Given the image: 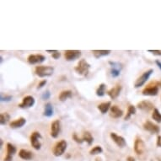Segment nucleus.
Listing matches in <instances>:
<instances>
[{
	"label": "nucleus",
	"mask_w": 161,
	"mask_h": 161,
	"mask_svg": "<svg viewBox=\"0 0 161 161\" xmlns=\"http://www.w3.org/2000/svg\"><path fill=\"white\" fill-rule=\"evenodd\" d=\"M160 86L161 87V81L153 82L142 91V93L145 96H155L159 93V87Z\"/></svg>",
	"instance_id": "obj_1"
},
{
	"label": "nucleus",
	"mask_w": 161,
	"mask_h": 161,
	"mask_svg": "<svg viewBox=\"0 0 161 161\" xmlns=\"http://www.w3.org/2000/svg\"><path fill=\"white\" fill-rule=\"evenodd\" d=\"M35 73L40 78L49 77L53 74L54 68L51 66H37L35 69Z\"/></svg>",
	"instance_id": "obj_2"
},
{
	"label": "nucleus",
	"mask_w": 161,
	"mask_h": 161,
	"mask_svg": "<svg viewBox=\"0 0 161 161\" xmlns=\"http://www.w3.org/2000/svg\"><path fill=\"white\" fill-rule=\"evenodd\" d=\"M90 69V65L88 63V62L84 59H81L78 65L74 68L75 72L79 74V75H83V76H87L89 73V71Z\"/></svg>",
	"instance_id": "obj_3"
},
{
	"label": "nucleus",
	"mask_w": 161,
	"mask_h": 161,
	"mask_svg": "<svg viewBox=\"0 0 161 161\" xmlns=\"http://www.w3.org/2000/svg\"><path fill=\"white\" fill-rule=\"evenodd\" d=\"M67 146H68V143L65 140H61V141L58 142L56 145L54 146L53 154L56 157H59L61 155H62L67 149Z\"/></svg>",
	"instance_id": "obj_4"
},
{
	"label": "nucleus",
	"mask_w": 161,
	"mask_h": 161,
	"mask_svg": "<svg viewBox=\"0 0 161 161\" xmlns=\"http://www.w3.org/2000/svg\"><path fill=\"white\" fill-rule=\"evenodd\" d=\"M153 70L152 69H149V70L146 71V72H144L141 76L136 80L135 84H134V87H135V88L142 87V86L148 81V79L150 78V76H151V74L153 73Z\"/></svg>",
	"instance_id": "obj_5"
},
{
	"label": "nucleus",
	"mask_w": 161,
	"mask_h": 161,
	"mask_svg": "<svg viewBox=\"0 0 161 161\" xmlns=\"http://www.w3.org/2000/svg\"><path fill=\"white\" fill-rule=\"evenodd\" d=\"M40 138H41V135L38 132H34L30 135V143L36 150H39L41 148V143L40 141Z\"/></svg>",
	"instance_id": "obj_6"
},
{
	"label": "nucleus",
	"mask_w": 161,
	"mask_h": 161,
	"mask_svg": "<svg viewBox=\"0 0 161 161\" xmlns=\"http://www.w3.org/2000/svg\"><path fill=\"white\" fill-rule=\"evenodd\" d=\"M82 55L81 51L79 50H67L64 51V58L69 62L75 61L76 59L79 58Z\"/></svg>",
	"instance_id": "obj_7"
},
{
	"label": "nucleus",
	"mask_w": 161,
	"mask_h": 161,
	"mask_svg": "<svg viewBox=\"0 0 161 161\" xmlns=\"http://www.w3.org/2000/svg\"><path fill=\"white\" fill-rule=\"evenodd\" d=\"M109 64L111 66V74L113 78H116L120 75L121 70L122 69V64L117 62H109Z\"/></svg>",
	"instance_id": "obj_8"
},
{
	"label": "nucleus",
	"mask_w": 161,
	"mask_h": 161,
	"mask_svg": "<svg viewBox=\"0 0 161 161\" xmlns=\"http://www.w3.org/2000/svg\"><path fill=\"white\" fill-rule=\"evenodd\" d=\"M35 103H36L35 98L31 95H27L23 99L22 102L19 105V107L21 109H28L32 107L35 105Z\"/></svg>",
	"instance_id": "obj_9"
},
{
	"label": "nucleus",
	"mask_w": 161,
	"mask_h": 161,
	"mask_svg": "<svg viewBox=\"0 0 161 161\" xmlns=\"http://www.w3.org/2000/svg\"><path fill=\"white\" fill-rule=\"evenodd\" d=\"M143 128H144L146 131L151 132L152 134L159 133L160 131V127L150 121H146L144 122V124H143Z\"/></svg>",
	"instance_id": "obj_10"
},
{
	"label": "nucleus",
	"mask_w": 161,
	"mask_h": 161,
	"mask_svg": "<svg viewBox=\"0 0 161 161\" xmlns=\"http://www.w3.org/2000/svg\"><path fill=\"white\" fill-rule=\"evenodd\" d=\"M110 136H111V138L112 139V141L114 142L118 147L124 148L127 145V142L125 140V138L123 137H121V136L117 135L116 132H111Z\"/></svg>",
	"instance_id": "obj_11"
},
{
	"label": "nucleus",
	"mask_w": 161,
	"mask_h": 161,
	"mask_svg": "<svg viewBox=\"0 0 161 161\" xmlns=\"http://www.w3.org/2000/svg\"><path fill=\"white\" fill-rule=\"evenodd\" d=\"M61 130V122L59 120L54 121L51 125V136L53 138H57Z\"/></svg>",
	"instance_id": "obj_12"
},
{
	"label": "nucleus",
	"mask_w": 161,
	"mask_h": 161,
	"mask_svg": "<svg viewBox=\"0 0 161 161\" xmlns=\"http://www.w3.org/2000/svg\"><path fill=\"white\" fill-rule=\"evenodd\" d=\"M45 60H46V58L41 54H31L27 58V61L30 64L41 63Z\"/></svg>",
	"instance_id": "obj_13"
},
{
	"label": "nucleus",
	"mask_w": 161,
	"mask_h": 161,
	"mask_svg": "<svg viewBox=\"0 0 161 161\" xmlns=\"http://www.w3.org/2000/svg\"><path fill=\"white\" fill-rule=\"evenodd\" d=\"M137 106H138V108L139 110L143 111H150L151 110H153V109H154L153 104L149 101H140V102L138 104Z\"/></svg>",
	"instance_id": "obj_14"
},
{
	"label": "nucleus",
	"mask_w": 161,
	"mask_h": 161,
	"mask_svg": "<svg viewBox=\"0 0 161 161\" xmlns=\"http://www.w3.org/2000/svg\"><path fill=\"white\" fill-rule=\"evenodd\" d=\"M145 149V145L144 143L142 140L141 138H137L134 142V151L137 154L140 155L142 153H143Z\"/></svg>",
	"instance_id": "obj_15"
},
{
	"label": "nucleus",
	"mask_w": 161,
	"mask_h": 161,
	"mask_svg": "<svg viewBox=\"0 0 161 161\" xmlns=\"http://www.w3.org/2000/svg\"><path fill=\"white\" fill-rule=\"evenodd\" d=\"M121 90H122V87L120 84H116L115 87L111 88L110 90L108 91V95L111 97V99L112 100H116L119 95H120V93H121Z\"/></svg>",
	"instance_id": "obj_16"
},
{
	"label": "nucleus",
	"mask_w": 161,
	"mask_h": 161,
	"mask_svg": "<svg viewBox=\"0 0 161 161\" xmlns=\"http://www.w3.org/2000/svg\"><path fill=\"white\" fill-rule=\"evenodd\" d=\"M110 116L112 118L117 119L123 116V111L117 106H111L110 109Z\"/></svg>",
	"instance_id": "obj_17"
},
{
	"label": "nucleus",
	"mask_w": 161,
	"mask_h": 161,
	"mask_svg": "<svg viewBox=\"0 0 161 161\" xmlns=\"http://www.w3.org/2000/svg\"><path fill=\"white\" fill-rule=\"evenodd\" d=\"M25 123H26V120L23 117H20V118L15 120V121L10 122V128H12V129H17V128L22 127Z\"/></svg>",
	"instance_id": "obj_18"
},
{
	"label": "nucleus",
	"mask_w": 161,
	"mask_h": 161,
	"mask_svg": "<svg viewBox=\"0 0 161 161\" xmlns=\"http://www.w3.org/2000/svg\"><path fill=\"white\" fill-rule=\"evenodd\" d=\"M111 102L107 101V102H103L98 106V110L101 111L102 114H106L107 111L111 109Z\"/></svg>",
	"instance_id": "obj_19"
},
{
	"label": "nucleus",
	"mask_w": 161,
	"mask_h": 161,
	"mask_svg": "<svg viewBox=\"0 0 161 161\" xmlns=\"http://www.w3.org/2000/svg\"><path fill=\"white\" fill-rule=\"evenodd\" d=\"M19 156H20L22 160H31V159H32L33 154H32L31 152L28 151V150H26V149H20V152H19Z\"/></svg>",
	"instance_id": "obj_20"
},
{
	"label": "nucleus",
	"mask_w": 161,
	"mask_h": 161,
	"mask_svg": "<svg viewBox=\"0 0 161 161\" xmlns=\"http://www.w3.org/2000/svg\"><path fill=\"white\" fill-rule=\"evenodd\" d=\"M92 53L95 58H100L101 57L109 55L111 53V50H93Z\"/></svg>",
	"instance_id": "obj_21"
},
{
	"label": "nucleus",
	"mask_w": 161,
	"mask_h": 161,
	"mask_svg": "<svg viewBox=\"0 0 161 161\" xmlns=\"http://www.w3.org/2000/svg\"><path fill=\"white\" fill-rule=\"evenodd\" d=\"M43 115L47 117H51L53 115V107L51 103H47L45 105V108H44V113Z\"/></svg>",
	"instance_id": "obj_22"
},
{
	"label": "nucleus",
	"mask_w": 161,
	"mask_h": 161,
	"mask_svg": "<svg viewBox=\"0 0 161 161\" xmlns=\"http://www.w3.org/2000/svg\"><path fill=\"white\" fill-rule=\"evenodd\" d=\"M73 95V92L71 90H64L62 91L59 95V101H65L68 99H69Z\"/></svg>",
	"instance_id": "obj_23"
},
{
	"label": "nucleus",
	"mask_w": 161,
	"mask_h": 161,
	"mask_svg": "<svg viewBox=\"0 0 161 161\" xmlns=\"http://www.w3.org/2000/svg\"><path fill=\"white\" fill-rule=\"evenodd\" d=\"M82 138H83L84 142H86L89 145H91L94 142V138H93L92 134L90 132H84V134H83Z\"/></svg>",
	"instance_id": "obj_24"
},
{
	"label": "nucleus",
	"mask_w": 161,
	"mask_h": 161,
	"mask_svg": "<svg viewBox=\"0 0 161 161\" xmlns=\"http://www.w3.org/2000/svg\"><path fill=\"white\" fill-rule=\"evenodd\" d=\"M137 112V110H136V107L134 106H129L128 109H127V115L125 116V121H128L132 115H135Z\"/></svg>",
	"instance_id": "obj_25"
},
{
	"label": "nucleus",
	"mask_w": 161,
	"mask_h": 161,
	"mask_svg": "<svg viewBox=\"0 0 161 161\" xmlns=\"http://www.w3.org/2000/svg\"><path fill=\"white\" fill-rule=\"evenodd\" d=\"M10 120V116L9 113L3 112L0 115V124L1 125H6Z\"/></svg>",
	"instance_id": "obj_26"
},
{
	"label": "nucleus",
	"mask_w": 161,
	"mask_h": 161,
	"mask_svg": "<svg viewBox=\"0 0 161 161\" xmlns=\"http://www.w3.org/2000/svg\"><path fill=\"white\" fill-rule=\"evenodd\" d=\"M152 118L158 123L161 122V113L159 111L157 108H154L153 111L152 113Z\"/></svg>",
	"instance_id": "obj_27"
},
{
	"label": "nucleus",
	"mask_w": 161,
	"mask_h": 161,
	"mask_svg": "<svg viewBox=\"0 0 161 161\" xmlns=\"http://www.w3.org/2000/svg\"><path fill=\"white\" fill-rule=\"evenodd\" d=\"M106 85L105 84H101L99 85L98 89L96 90V95L99 96V97H102L105 95V93H106Z\"/></svg>",
	"instance_id": "obj_28"
},
{
	"label": "nucleus",
	"mask_w": 161,
	"mask_h": 161,
	"mask_svg": "<svg viewBox=\"0 0 161 161\" xmlns=\"http://www.w3.org/2000/svg\"><path fill=\"white\" fill-rule=\"evenodd\" d=\"M16 153V148L10 143H7V155L13 156Z\"/></svg>",
	"instance_id": "obj_29"
},
{
	"label": "nucleus",
	"mask_w": 161,
	"mask_h": 161,
	"mask_svg": "<svg viewBox=\"0 0 161 161\" xmlns=\"http://www.w3.org/2000/svg\"><path fill=\"white\" fill-rule=\"evenodd\" d=\"M102 152H103V149L101 148V146H95L90 151V153L91 155H97V154L101 153Z\"/></svg>",
	"instance_id": "obj_30"
},
{
	"label": "nucleus",
	"mask_w": 161,
	"mask_h": 161,
	"mask_svg": "<svg viewBox=\"0 0 161 161\" xmlns=\"http://www.w3.org/2000/svg\"><path fill=\"white\" fill-rule=\"evenodd\" d=\"M73 139L74 140V141L76 142V143H82L84 140H83V138H80L79 136H78V134L77 133H73Z\"/></svg>",
	"instance_id": "obj_31"
},
{
	"label": "nucleus",
	"mask_w": 161,
	"mask_h": 161,
	"mask_svg": "<svg viewBox=\"0 0 161 161\" xmlns=\"http://www.w3.org/2000/svg\"><path fill=\"white\" fill-rule=\"evenodd\" d=\"M50 96H51L50 91L47 90L46 92H44V93L42 94L41 98H42V100H48V99L50 98Z\"/></svg>",
	"instance_id": "obj_32"
},
{
	"label": "nucleus",
	"mask_w": 161,
	"mask_h": 161,
	"mask_svg": "<svg viewBox=\"0 0 161 161\" xmlns=\"http://www.w3.org/2000/svg\"><path fill=\"white\" fill-rule=\"evenodd\" d=\"M12 96L11 95H5V96H3V95H1V101H10L12 100Z\"/></svg>",
	"instance_id": "obj_33"
},
{
	"label": "nucleus",
	"mask_w": 161,
	"mask_h": 161,
	"mask_svg": "<svg viewBox=\"0 0 161 161\" xmlns=\"http://www.w3.org/2000/svg\"><path fill=\"white\" fill-rule=\"evenodd\" d=\"M61 56V53L58 51L56 50V51L55 52H53L52 54H51V57L54 58V59H58L59 58H60Z\"/></svg>",
	"instance_id": "obj_34"
},
{
	"label": "nucleus",
	"mask_w": 161,
	"mask_h": 161,
	"mask_svg": "<svg viewBox=\"0 0 161 161\" xmlns=\"http://www.w3.org/2000/svg\"><path fill=\"white\" fill-rule=\"evenodd\" d=\"M46 84H47V80L40 81V83H39V84H38V86H37V90H40V89L43 88Z\"/></svg>",
	"instance_id": "obj_35"
},
{
	"label": "nucleus",
	"mask_w": 161,
	"mask_h": 161,
	"mask_svg": "<svg viewBox=\"0 0 161 161\" xmlns=\"http://www.w3.org/2000/svg\"><path fill=\"white\" fill-rule=\"evenodd\" d=\"M148 51L152 52L153 55L156 56H161V50H148Z\"/></svg>",
	"instance_id": "obj_36"
},
{
	"label": "nucleus",
	"mask_w": 161,
	"mask_h": 161,
	"mask_svg": "<svg viewBox=\"0 0 161 161\" xmlns=\"http://www.w3.org/2000/svg\"><path fill=\"white\" fill-rule=\"evenodd\" d=\"M157 146L161 148V136H158L157 138Z\"/></svg>",
	"instance_id": "obj_37"
},
{
	"label": "nucleus",
	"mask_w": 161,
	"mask_h": 161,
	"mask_svg": "<svg viewBox=\"0 0 161 161\" xmlns=\"http://www.w3.org/2000/svg\"><path fill=\"white\" fill-rule=\"evenodd\" d=\"M13 160V156H10V155H6V157L4 158L3 161H12Z\"/></svg>",
	"instance_id": "obj_38"
},
{
	"label": "nucleus",
	"mask_w": 161,
	"mask_h": 161,
	"mask_svg": "<svg viewBox=\"0 0 161 161\" xmlns=\"http://www.w3.org/2000/svg\"><path fill=\"white\" fill-rule=\"evenodd\" d=\"M155 63L157 64V66L160 69V70H161V62L160 61H159V60H156L155 61Z\"/></svg>",
	"instance_id": "obj_39"
},
{
	"label": "nucleus",
	"mask_w": 161,
	"mask_h": 161,
	"mask_svg": "<svg viewBox=\"0 0 161 161\" xmlns=\"http://www.w3.org/2000/svg\"><path fill=\"white\" fill-rule=\"evenodd\" d=\"M127 161H135V159H134L133 157H132V156H129V157L127 159Z\"/></svg>",
	"instance_id": "obj_40"
},
{
	"label": "nucleus",
	"mask_w": 161,
	"mask_h": 161,
	"mask_svg": "<svg viewBox=\"0 0 161 161\" xmlns=\"http://www.w3.org/2000/svg\"><path fill=\"white\" fill-rule=\"evenodd\" d=\"M47 52H49V53H51V54H52V53H53V52H55V51H56V50H47Z\"/></svg>",
	"instance_id": "obj_41"
},
{
	"label": "nucleus",
	"mask_w": 161,
	"mask_h": 161,
	"mask_svg": "<svg viewBox=\"0 0 161 161\" xmlns=\"http://www.w3.org/2000/svg\"><path fill=\"white\" fill-rule=\"evenodd\" d=\"M0 146H1V148L3 147V139H0Z\"/></svg>",
	"instance_id": "obj_42"
}]
</instances>
